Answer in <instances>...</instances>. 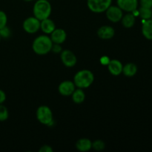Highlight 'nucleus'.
I'll return each instance as SVG.
<instances>
[{
	"label": "nucleus",
	"mask_w": 152,
	"mask_h": 152,
	"mask_svg": "<svg viewBox=\"0 0 152 152\" xmlns=\"http://www.w3.org/2000/svg\"><path fill=\"white\" fill-rule=\"evenodd\" d=\"M53 42L50 37L46 35L39 36L33 42L32 48L38 55H45L51 51Z\"/></svg>",
	"instance_id": "obj_1"
},
{
	"label": "nucleus",
	"mask_w": 152,
	"mask_h": 152,
	"mask_svg": "<svg viewBox=\"0 0 152 152\" xmlns=\"http://www.w3.org/2000/svg\"><path fill=\"white\" fill-rule=\"evenodd\" d=\"M94 81V75L91 71L87 69L81 70L75 74L74 83L79 88H86L93 84Z\"/></svg>",
	"instance_id": "obj_2"
},
{
	"label": "nucleus",
	"mask_w": 152,
	"mask_h": 152,
	"mask_svg": "<svg viewBox=\"0 0 152 152\" xmlns=\"http://www.w3.org/2000/svg\"><path fill=\"white\" fill-rule=\"evenodd\" d=\"M33 11L34 16L42 21L49 18L52 11L51 4L48 0H38L34 4Z\"/></svg>",
	"instance_id": "obj_3"
},
{
	"label": "nucleus",
	"mask_w": 152,
	"mask_h": 152,
	"mask_svg": "<svg viewBox=\"0 0 152 152\" xmlns=\"http://www.w3.org/2000/svg\"><path fill=\"white\" fill-rule=\"evenodd\" d=\"M37 118L40 123L49 126L53 123V113L46 105H41L37 111Z\"/></svg>",
	"instance_id": "obj_4"
},
{
	"label": "nucleus",
	"mask_w": 152,
	"mask_h": 152,
	"mask_svg": "<svg viewBox=\"0 0 152 152\" xmlns=\"http://www.w3.org/2000/svg\"><path fill=\"white\" fill-rule=\"evenodd\" d=\"M112 0H88L87 4L89 10L94 13L105 12L111 5Z\"/></svg>",
	"instance_id": "obj_5"
},
{
	"label": "nucleus",
	"mask_w": 152,
	"mask_h": 152,
	"mask_svg": "<svg viewBox=\"0 0 152 152\" xmlns=\"http://www.w3.org/2000/svg\"><path fill=\"white\" fill-rule=\"evenodd\" d=\"M40 22L35 16L28 17L24 21L23 28L25 32L28 34H35L40 29Z\"/></svg>",
	"instance_id": "obj_6"
},
{
	"label": "nucleus",
	"mask_w": 152,
	"mask_h": 152,
	"mask_svg": "<svg viewBox=\"0 0 152 152\" xmlns=\"http://www.w3.org/2000/svg\"><path fill=\"white\" fill-rule=\"evenodd\" d=\"M105 11H106V16L108 20L114 23L121 21L123 16V10L120 9L118 6L111 5Z\"/></svg>",
	"instance_id": "obj_7"
},
{
	"label": "nucleus",
	"mask_w": 152,
	"mask_h": 152,
	"mask_svg": "<svg viewBox=\"0 0 152 152\" xmlns=\"http://www.w3.org/2000/svg\"><path fill=\"white\" fill-rule=\"evenodd\" d=\"M61 60L64 65L68 68L74 67L77 64V59L76 55L70 50H64L61 52Z\"/></svg>",
	"instance_id": "obj_8"
},
{
	"label": "nucleus",
	"mask_w": 152,
	"mask_h": 152,
	"mask_svg": "<svg viewBox=\"0 0 152 152\" xmlns=\"http://www.w3.org/2000/svg\"><path fill=\"white\" fill-rule=\"evenodd\" d=\"M75 84L74 82L69 81V80H65V81L62 82L59 84V87H58V90H59V94L62 96H71L73 94V92L75 90Z\"/></svg>",
	"instance_id": "obj_9"
},
{
	"label": "nucleus",
	"mask_w": 152,
	"mask_h": 152,
	"mask_svg": "<svg viewBox=\"0 0 152 152\" xmlns=\"http://www.w3.org/2000/svg\"><path fill=\"white\" fill-rule=\"evenodd\" d=\"M117 2L120 9L129 13L135 11L138 5L137 0H117Z\"/></svg>",
	"instance_id": "obj_10"
},
{
	"label": "nucleus",
	"mask_w": 152,
	"mask_h": 152,
	"mask_svg": "<svg viewBox=\"0 0 152 152\" xmlns=\"http://www.w3.org/2000/svg\"><path fill=\"white\" fill-rule=\"evenodd\" d=\"M115 34L114 28L109 25H103L97 31V35L102 39H110L113 38Z\"/></svg>",
	"instance_id": "obj_11"
},
{
	"label": "nucleus",
	"mask_w": 152,
	"mask_h": 152,
	"mask_svg": "<svg viewBox=\"0 0 152 152\" xmlns=\"http://www.w3.org/2000/svg\"><path fill=\"white\" fill-rule=\"evenodd\" d=\"M107 65L108 71L112 75L119 76L123 73V65L122 62L117 59H111Z\"/></svg>",
	"instance_id": "obj_12"
},
{
	"label": "nucleus",
	"mask_w": 152,
	"mask_h": 152,
	"mask_svg": "<svg viewBox=\"0 0 152 152\" xmlns=\"http://www.w3.org/2000/svg\"><path fill=\"white\" fill-rule=\"evenodd\" d=\"M66 32L62 28H57V29L56 28L50 34V39H51L53 43H55V44H62V43H63L66 39Z\"/></svg>",
	"instance_id": "obj_13"
},
{
	"label": "nucleus",
	"mask_w": 152,
	"mask_h": 152,
	"mask_svg": "<svg viewBox=\"0 0 152 152\" xmlns=\"http://www.w3.org/2000/svg\"><path fill=\"white\" fill-rule=\"evenodd\" d=\"M40 28L42 31L46 34H50L55 29H56V25L53 20L47 18L45 19H43L40 22Z\"/></svg>",
	"instance_id": "obj_14"
},
{
	"label": "nucleus",
	"mask_w": 152,
	"mask_h": 152,
	"mask_svg": "<svg viewBox=\"0 0 152 152\" xmlns=\"http://www.w3.org/2000/svg\"><path fill=\"white\" fill-rule=\"evenodd\" d=\"M76 148L82 152L88 151L92 148V142L88 138H82L76 142Z\"/></svg>",
	"instance_id": "obj_15"
},
{
	"label": "nucleus",
	"mask_w": 152,
	"mask_h": 152,
	"mask_svg": "<svg viewBox=\"0 0 152 152\" xmlns=\"http://www.w3.org/2000/svg\"><path fill=\"white\" fill-rule=\"evenodd\" d=\"M142 33L147 39L152 40V20L147 19L143 22L142 26Z\"/></svg>",
	"instance_id": "obj_16"
},
{
	"label": "nucleus",
	"mask_w": 152,
	"mask_h": 152,
	"mask_svg": "<svg viewBox=\"0 0 152 152\" xmlns=\"http://www.w3.org/2000/svg\"><path fill=\"white\" fill-rule=\"evenodd\" d=\"M137 67L135 64L132 63V62L127 63L123 68V73L126 77H134L137 74Z\"/></svg>",
	"instance_id": "obj_17"
},
{
	"label": "nucleus",
	"mask_w": 152,
	"mask_h": 152,
	"mask_svg": "<svg viewBox=\"0 0 152 152\" xmlns=\"http://www.w3.org/2000/svg\"><path fill=\"white\" fill-rule=\"evenodd\" d=\"M135 16L133 13H127L123 16L121 19L122 25L126 28H131L135 24Z\"/></svg>",
	"instance_id": "obj_18"
},
{
	"label": "nucleus",
	"mask_w": 152,
	"mask_h": 152,
	"mask_svg": "<svg viewBox=\"0 0 152 152\" xmlns=\"http://www.w3.org/2000/svg\"><path fill=\"white\" fill-rule=\"evenodd\" d=\"M71 95H72L73 101L77 104L82 103L84 102L85 99H86V94H85L84 91H83V89L79 88L78 89H75Z\"/></svg>",
	"instance_id": "obj_19"
},
{
	"label": "nucleus",
	"mask_w": 152,
	"mask_h": 152,
	"mask_svg": "<svg viewBox=\"0 0 152 152\" xmlns=\"http://www.w3.org/2000/svg\"><path fill=\"white\" fill-rule=\"evenodd\" d=\"M139 14L142 19L147 20V19H151L152 14L151 8H147V7H140L139 10Z\"/></svg>",
	"instance_id": "obj_20"
},
{
	"label": "nucleus",
	"mask_w": 152,
	"mask_h": 152,
	"mask_svg": "<svg viewBox=\"0 0 152 152\" xmlns=\"http://www.w3.org/2000/svg\"><path fill=\"white\" fill-rule=\"evenodd\" d=\"M92 148L96 151H103L105 148V143L101 140H96L92 142Z\"/></svg>",
	"instance_id": "obj_21"
},
{
	"label": "nucleus",
	"mask_w": 152,
	"mask_h": 152,
	"mask_svg": "<svg viewBox=\"0 0 152 152\" xmlns=\"http://www.w3.org/2000/svg\"><path fill=\"white\" fill-rule=\"evenodd\" d=\"M9 113L7 108L2 104H0V121L3 122L7 120Z\"/></svg>",
	"instance_id": "obj_22"
},
{
	"label": "nucleus",
	"mask_w": 152,
	"mask_h": 152,
	"mask_svg": "<svg viewBox=\"0 0 152 152\" xmlns=\"http://www.w3.org/2000/svg\"><path fill=\"white\" fill-rule=\"evenodd\" d=\"M7 17L6 13L2 10H0V29L7 25Z\"/></svg>",
	"instance_id": "obj_23"
},
{
	"label": "nucleus",
	"mask_w": 152,
	"mask_h": 152,
	"mask_svg": "<svg viewBox=\"0 0 152 152\" xmlns=\"http://www.w3.org/2000/svg\"><path fill=\"white\" fill-rule=\"evenodd\" d=\"M10 30L9 29L8 27L4 26V28H1L0 29V36H1V38H8L10 36Z\"/></svg>",
	"instance_id": "obj_24"
},
{
	"label": "nucleus",
	"mask_w": 152,
	"mask_h": 152,
	"mask_svg": "<svg viewBox=\"0 0 152 152\" xmlns=\"http://www.w3.org/2000/svg\"><path fill=\"white\" fill-rule=\"evenodd\" d=\"M141 7L151 8L152 7V0H140Z\"/></svg>",
	"instance_id": "obj_25"
},
{
	"label": "nucleus",
	"mask_w": 152,
	"mask_h": 152,
	"mask_svg": "<svg viewBox=\"0 0 152 152\" xmlns=\"http://www.w3.org/2000/svg\"><path fill=\"white\" fill-rule=\"evenodd\" d=\"M51 50L55 53H61L62 50V47H61L60 44H53V46H52Z\"/></svg>",
	"instance_id": "obj_26"
},
{
	"label": "nucleus",
	"mask_w": 152,
	"mask_h": 152,
	"mask_svg": "<svg viewBox=\"0 0 152 152\" xmlns=\"http://www.w3.org/2000/svg\"><path fill=\"white\" fill-rule=\"evenodd\" d=\"M40 152H53V148H51V147L50 146V145H43V146H42V148H39V150Z\"/></svg>",
	"instance_id": "obj_27"
},
{
	"label": "nucleus",
	"mask_w": 152,
	"mask_h": 152,
	"mask_svg": "<svg viewBox=\"0 0 152 152\" xmlns=\"http://www.w3.org/2000/svg\"><path fill=\"white\" fill-rule=\"evenodd\" d=\"M110 60H111V59H110L108 56H104L100 59V62L102 64V65H107L108 64V62H110Z\"/></svg>",
	"instance_id": "obj_28"
},
{
	"label": "nucleus",
	"mask_w": 152,
	"mask_h": 152,
	"mask_svg": "<svg viewBox=\"0 0 152 152\" xmlns=\"http://www.w3.org/2000/svg\"><path fill=\"white\" fill-rule=\"evenodd\" d=\"M6 99V94L4 91L0 89V104H2Z\"/></svg>",
	"instance_id": "obj_29"
},
{
	"label": "nucleus",
	"mask_w": 152,
	"mask_h": 152,
	"mask_svg": "<svg viewBox=\"0 0 152 152\" xmlns=\"http://www.w3.org/2000/svg\"><path fill=\"white\" fill-rule=\"evenodd\" d=\"M24 1H32V0H24Z\"/></svg>",
	"instance_id": "obj_30"
},
{
	"label": "nucleus",
	"mask_w": 152,
	"mask_h": 152,
	"mask_svg": "<svg viewBox=\"0 0 152 152\" xmlns=\"http://www.w3.org/2000/svg\"><path fill=\"white\" fill-rule=\"evenodd\" d=\"M151 19L152 20V14H151Z\"/></svg>",
	"instance_id": "obj_31"
},
{
	"label": "nucleus",
	"mask_w": 152,
	"mask_h": 152,
	"mask_svg": "<svg viewBox=\"0 0 152 152\" xmlns=\"http://www.w3.org/2000/svg\"><path fill=\"white\" fill-rule=\"evenodd\" d=\"M0 41H1V36H0Z\"/></svg>",
	"instance_id": "obj_32"
}]
</instances>
